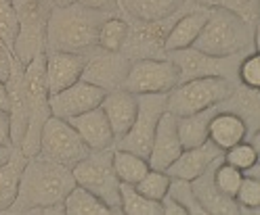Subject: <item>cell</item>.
<instances>
[{"mask_svg":"<svg viewBox=\"0 0 260 215\" xmlns=\"http://www.w3.org/2000/svg\"><path fill=\"white\" fill-rule=\"evenodd\" d=\"M51 3H53L55 7H68V5L76 3V0H51Z\"/></svg>","mask_w":260,"mask_h":215,"instance_id":"42","label":"cell"},{"mask_svg":"<svg viewBox=\"0 0 260 215\" xmlns=\"http://www.w3.org/2000/svg\"><path fill=\"white\" fill-rule=\"evenodd\" d=\"M256 23L243 21L233 11L210 5L208 19L195 38L193 48L212 55V57H231L239 53H250V44L258 48V34L252 29Z\"/></svg>","mask_w":260,"mask_h":215,"instance_id":"3","label":"cell"},{"mask_svg":"<svg viewBox=\"0 0 260 215\" xmlns=\"http://www.w3.org/2000/svg\"><path fill=\"white\" fill-rule=\"evenodd\" d=\"M161 207H164V215H187L185 207L178 203V201H174V198L168 192H166L164 198H161Z\"/></svg>","mask_w":260,"mask_h":215,"instance_id":"39","label":"cell"},{"mask_svg":"<svg viewBox=\"0 0 260 215\" xmlns=\"http://www.w3.org/2000/svg\"><path fill=\"white\" fill-rule=\"evenodd\" d=\"M74 186L76 180L70 167L40 155L27 157L17 198L7 209V213H29L36 207L61 205Z\"/></svg>","mask_w":260,"mask_h":215,"instance_id":"1","label":"cell"},{"mask_svg":"<svg viewBox=\"0 0 260 215\" xmlns=\"http://www.w3.org/2000/svg\"><path fill=\"white\" fill-rule=\"evenodd\" d=\"M189 0H118V9L133 21H161L172 17Z\"/></svg>","mask_w":260,"mask_h":215,"instance_id":"22","label":"cell"},{"mask_svg":"<svg viewBox=\"0 0 260 215\" xmlns=\"http://www.w3.org/2000/svg\"><path fill=\"white\" fill-rule=\"evenodd\" d=\"M233 198L239 207V213H254L256 215L258 207H260V182H258V178L243 176Z\"/></svg>","mask_w":260,"mask_h":215,"instance_id":"30","label":"cell"},{"mask_svg":"<svg viewBox=\"0 0 260 215\" xmlns=\"http://www.w3.org/2000/svg\"><path fill=\"white\" fill-rule=\"evenodd\" d=\"M130 63H133V59H128L122 51H105V48L94 46L88 51L80 79H86L90 84L103 88L105 92L116 90L122 88Z\"/></svg>","mask_w":260,"mask_h":215,"instance_id":"12","label":"cell"},{"mask_svg":"<svg viewBox=\"0 0 260 215\" xmlns=\"http://www.w3.org/2000/svg\"><path fill=\"white\" fill-rule=\"evenodd\" d=\"M137 96H139V111L135 123L130 125V130L122 138L113 142V148H124V151L137 153L147 159L157 121L161 113L166 111V94H137Z\"/></svg>","mask_w":260,"mask_h":215,"instance_id":"11","label":"cell"},{"mask_svg":"<svg viewBox=\"0 0 260 215\" xmlns=\"http://www.w3.org/2000/svg\"><path fill=\"white\" fill-rule=\"evenodd\" d=\"M72 176L78 186H84L86 190L99 196L111 209V213H122L120 180L113 171V146L101 148V151H90L72 167Z\"/></svg>","mask_w":260,"mask_h":215,"instance_id":"6","label":"cell"},{"mask_svg":"<svg viewBox=\"0 0 260 215\" xmlns=\"http://www.w3.org/2000/svg\"><path fill=\"white\" fill-rule=\"evenodd\" d=\"M178 81V69L168 57H143L130 63L122 86L133 94H168Z\"/></svg>","mask_w":260,"mask_h":215,"instance_id":"10","label":"cell"},{"mask_svg":"<svg viewBox=\"0 0 260 215\" xmlns=\"http://www.w3.org/2000/svg\"><path fill=\"white\" fill-rule=\"evenodd\" d=\"M120 207L124 215H164L161 201L141 194L133 184L120 182Z\"/></svg>","mask_w":260,"mask_h":215,"instance_id":"26","label":"cell"},{"mask_svg":"<svg viewBox=\"0 0 260 215\" xmlns=\"http://www.w3.org/2000/svg\"><path fill=\"white\" fill-rule=\"evenodd\" d=\"M239 86H241L239 81L218 75L181 81L166 94V111H170L176 117L198 113L202 109H208L231 98Z\"/></svg>","mask_w":260,"mask_h":215,"instance_id":"5","label":"cell"},{"mask_svg":"<svg viewBox=\"0 0 260 215\" xmlns=\"http://www.w3.org/2000/svg\"><path fill=\"white\" fill-rule=\"evenodd\" d=\"M237 79H239L241 86H246L250 90H258L260 88V55H258V51L248 53L239 61Z\"/></svg>","mask_w":260,"mask_h":215,"instance_id":"33","label":"cell"},{"mask_svg":"<svg viewBox=\"0 0 260 215\" xmlns=\"http://www.w3.org/2000/svg\"><path fill=\"white\" fill-rule=\"evenodd\" d=\"M99 107L103 109L105 117L111 125L113 136H116V140H118L130 130V125L135 123L137 111H139V96L122 86V88L105 92Z\"/></svg>","mask_w":260,"mask_h":215,"instance_id":"16","label":"cell"},{"mask_svg":"<svg viewBox=\"0 0 260 215\" xmlns=\"http://www.w3.org/2000/svg\"><path fill=\"white\" fill-rule=\"evenodd\" d=\"M82 7H88V9H96V11H105V13H111V15H118V0H76Z\"/></svg>","mask_w":260,"mask_h":215,"instance_id":"36","label":"cell"},{"mask_svg":"<svg viewBox=\"0 0 260 215\" xmlns=\"http://www.w3.org/2000/svg\"><path fill=\"white\" fill-rule=\"evenodd\" d=\"M241 180H243V174L237 167H233V165H229L226 161H220L214 167V184L224 194L235 196V192H237V188L241 184Z\"/></svg>","mask_w":260,"mask_h":215,"instance_id":"34","label":"cell"},{"mask_svg":"<svg viewBox=\"0 0 260 215\" xmlns=\"http://www.w3.org/2000/svg\"><path fill=\"white\" fill-rule=\"evenodd\" d=\"M222 161H226L243 174V171H248L252 165L258 163V146H254L248 140H241V142L233 144L231 148H226L222 153Z\"/></svg>","mask_w":260,"mask_h":215,"instance_id":"28","label":"cell"},{"mask_svg":"<svg viewBox=\"0 0 260 215\" xmlns=\"http://www.w3.org/2000/svg\"><path fill=\"white\" fill-rule=\"evenodd\" d=\"M168 194L174 198V201H178V203L185 207L187 215H206L204 207L200 205V201H198V198H195V194H193L191 182L181 180V178H170Z\"/></svg>","mask_w":260,"mask_h":215,"instance_id":"31","label":"cell"},{"mask_svg":"<svg viewBox=\"0 0 260 215\" xmlns=\"http://www.w3.org/2000/svg\"><path fill=\"white\" fill-rule=\"evenodd\" d=\"M210 5H218L233 11L235 15L248 23H256V15H258V0H210Z\"/></svg>","mask_w":260,"mask_h":215,"instance_id":"35","label":"cell"},{"mask_svg":"<svg viewBox=\"0 0 260 215\" xmlns=\"http://www.w3.org/2000/svg\"><path fill=\"white\" fill-rule=\"evenodd\" d=\"M113 171L122 184L135 186L149 171V161L137 153L124 151V148H113Z\"/></svg>","mask_w":260,"mask_h":215,"instance_id":"25","label":"cell"},{"mask_svg":"<svg viewBox=\"0 0 260 215\" xmlns=\"http://www.w3.org/2000/svg\"><path fill=\"white\" fill-rule=\"evenodd\" d=\"M208 13H210V5H200V3H195V7L189 11H181V15L174 19L164 38V53L193 46L195 38L200 36V31L208 19Z\"/></svg>","mask_w":260,"mask_h":215,"instance_id":"19","label":"cell"},{"mask_svg":"<svg viewBox=\"0 0 260 215\" xmlns=\"http://www.w3.org/2000/svg\"><path fill=\"white\" fill-rule=\"evenodd\" d=\"M88 53H68V51H46L44 79L48 94H55L72 86L82 77V69Z\"/></svg>","mask_w":260,"mask_h":215,"instance_id":"14","label":"cell"},{"mask_svg":"<svg viewBox=\"0 0 260 215\" xmlns=\"http://www.w3.org/2000/svg\"><path fill=\"white\" fill-rule=\"evenodd\" d=\"M193 3H200V5H210V0H193Z\"/></svg>","mask_w":260,"mask_h":215,"instance_id":"43","label":"cell"},{"mask_svg":"<svg viewBox=\"0 0 260 215\" xmlns=\"http://www.w3.org/2000/svg\"><path fill=\"white\" fill-rule=\"evenodd\" d=\"M229 105H231V98H226V101L212 105L208 109H202L198 113L176 117V132H178L183 148H193V146H200L202 142H206L208 140V123L212 119V115Z\"/></svg>","mask_w":260,"mask_h":215,"instance_id":"21","label":"cell"},{"mask_svg":"<svg viewBox=\"0 0 260 215\" xmlns=\"http://www.w3.org/2000/svg\"><path fill=\"white\" fill-rule=\"evenodd\" d=\"M126 36H128V19L120 17V15H109L99 27L96 46L105 48V51H122Z\"/></svg>","mask_w":260,"mask_h":215,"instance_id":"27","label":"cell"},{"mask_svg":"<svg viewBox=\"0 0 260 215\" xmlns=\"http://www.w3.org/2000/svg\"><path fill=\"white\" fill-rule=\"evenodd\" d=\"M164 55L176 65L178 79L181 81L195 79V77H210V75L239 81L237 67H239V61L248 53H239V55H231V57H212V55L198 51V48H193V46H187V48L168 51ZM181 81H178V84H181Z\"/></svg>","mask_w":260,"mask_h":215,"instance_id":"9","label":"cell"},{"mask_svg":"<svg viewBox=\"0 0 260 215\" xmlns=\"http://www.w3.org/2000/svg\"><path fill=\"white\" fill-rule=\"evenodd\" d=\"M90 153L86 142L80 138V134L74 130V125L68 119H61L51 115L40 132V146L38 155L44 159H51L55 163H61L65 167H74V165L84 159Z\"/></svg>","mask_w":260,"mask_h":215,"instance_id":"8","label":"cell"},{"mask_svg":"<svg viewBox=\"0 0 260 215\" xmlns=\"http://www.w3.org/2000/svg\"><path fill=\"white\" fill-rule=\"evenodd\" d=\"M68 121L74 125V130L80 134V138L86 142V146L90 148V151L111 148L113 142H116V136H113L111 125H109V121H107L101 107L84 111V113L76 115V117H72Z\"/></svg>","mask_w":260,"mask_h":215,"instance_id":"20","label":"cell"},{"mask_svg":"<svg viewBox=\"0 0 260 215\" xmlns=\"http://www.w3.org/2000/svg\"><path fill=\"white\" fill-rule=\"evenodd\" d=\"M222 159V151L214 144V142H202L200 146L193 148H183V153L178 155L170 165L166 174L170 178H181V180H195L200 174H204L214 161Z\"/></svg>","mask_w":260,"mask_h":215,"instance_id":"18","label":"cell"},{"mask_svg":"<svg viewBox=\"0 0 260 215\" xmlns=\"http://www.w3.org/2000/svg\"><path fill=\"white\" fill-rule=\"evenodd\" d=\"M181 153H183V144H181V138H178V132H176V115H172L170 111H164L157 121L155 134L151 140V148L147 155L149 167L166 171L168 165Z\"/></svg>","mask_w":260,"mask_h":215,"instance_id":"15","label":"cell"},{"mask_svg":"<svg viewBox=\"0 0 260 215\" xmlns=\"http://www.w3.org/2000/svg\"><path fill=\"white\" fill-rule=\"evenodd\" d=\"M222 159L214 161L204 174H200L195 180H191V188H193L195 198H198L200 205L204 207L206 215H237L239 207L235 203V198L220 192L218 186L214 184V167Z\"/></svg>","mask_w":260,"mask_h":215,"instance_id":"17","label":"cell"},{"mask_svg":"<svg viewBox=\"0 0 260 215\" xmlns=\"http://www.w3.org/2000/svg\"><path fill=\"white\" fill-rule=\"evenodd\" d=\"M11 151H13V146H0V165H3V163L9 159Z\"/></svg>","mask_w":260,"mask_h":215,"instance_id":"41","label":"cell"},{"mask_svg":"<svg viewBox=\"0 0 260 215\" xmlns=\"http://www.w3.org/2000/svg\"><path fill=\"white\" fill-rule=\"evenodd\" d=\"M168 186H170V176L166 171H161V169H151V167L135 184V188L141 194L153 198V201H161L168 192Z\"/></svg>","mask_w":260,"mask_h":215,"instance_id":"29","label":"cell"},{"mask_svg":"<svg viewBox=\"0 0 260 215\" xmlns=\"http://www.w3.org/2000/svg\"><path fill=\"white\" fill-rule=\"evenodd\" d=\"M111 13L72 3L68 7H51L46 23V51L88 53L96 46L99 27Z\"/></svg>","mask_w":260,"mask_h":215,"instance_id":"2","label":"cell"},{"mask_svg":"<svg viewBox=\"0 0 260 215\" xmlns=\"http://www.w3.org/2000/svg\"><path fill=\"white\" fill-rule=\"evenodd\" d=\"M0 109L9 111V90H7V84L0 79Z\"/></svg>","mask_w":260,"mask_h":215,"instance_id":"40","label":"cell"},{"mask_svg":"<svg viewBox=\"0 0 260 215\" xmlns=\"http://www.w3.org/2000/svg\"><path fill=\"white\" fill-rule=\"evenodd\" d=\"M17 36V11L15 0H0V42L13 55V44Z\"/></svg>","mask_w":260,"mask_h":215,"instance_id":"32","label":"cell"},{"mask_svg":"<svg viewBox=\"0 0 260 215\" xmlns=\"http://www.w3.org/2000/svg\"><path fill=\"white\" fill-rule=\"evenodd\" d=\"M51 7V0H15L17 36L13 44V57L21 65L46 51V23Z\"/></svg>","mask_w":260,"mask_h":215,"instance_id":"7","label":"cell"},{"mask_svg":"<svg viewBox=\"0 0 260 215\" xmlns=\"http://www.w3.org/2000/svg\"><path fill=\"white\" fill-rule=\"evenodd\" d=\"M25 163H27V157L21 153V148L13 146L9 159L0 165V213H7V209L17 198Z\"/></svg>","mask_w":260,"mask_h":215,"instance_id":"23","label":"cell"},{"mask_svg":"<svg viewBox=\"0 0 260 215\" xmlns=\"http://www.w3.org/2000/svg\"><path fill=\"white\" fill-rule=\"evenodd\" d=\"M0 146H13L11 119H9V111H5V109H0Z\"/></svg>","mask_w":260,"mask_h":215,"instance_id":"37","label":"cell"},{"mask_svg":"<svg viewBox=\"0 0 260 215\" xmlns=\"http://www.w3.org/2000/svg\"><path fill=\"white\" fill-rule=\"evenodd\" d=\"M105 96V90L90 84L86 79H78L72 86L63 88L55 94H48V105H51V115L61 119H72L76 115L99 107Z\"/></svg>","mask_w":260,"mask_h":215,"instance_id":"13","label":"cell"},{"mask_svg":"<svg viewBox=\"0 0 260 215\" xmlns=\"http://www.w3.org/2000/svg\"><path fill=\"white\" fill-rule=\"evenodd\" d=\"M63 207L68 215H113L111 209L94 192L78 184L68 192Z\"/></svg>","mask_w":260,"mask_h":215,"instance_id":"24","label":"cell"},{"mask_svg":"<svg viewBox=\"0 0 260 215\" xmlns=\"http://www.w3.org/2000/svg\"><path fill=\"white\" fill-rule=\"evenodd\" d=\"M11 63H13V55L7 51V46L0 42V79L7 81L9 73H11Z\"/></svg>","mask_w":260,"mask_h":215,"instance_id":"38","label":"cell"},{"mask_svg":"<svg viewBox=\"0 0 260 215\" xmlns=\"http://www.w3.org/2000/svg\"><path fill=\"white\" fill-rule=\"evenodd\" d=\"M44 63H46V51L31 57V61L23 65V94H25V105H27V127H25V134H23L19 148L25 157L38 155L42 125L51 117L48 88L44 79Z\"/></svg>","mask_w":260,"mask_h":215,"instance_id":"4","label":"cell"}]
</instances>
